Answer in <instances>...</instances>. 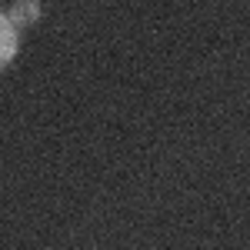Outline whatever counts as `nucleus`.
I'll return each instance as SVG.
<instances>
[{"label": "nucleus", "instance_id": "f03ea898", "mask_svg": "<svg viewBox=\"0 0 250 250\" xmlns=\"http://www.w3.org/2000/svg\"><path fill=\"white\" fill-rule=\"evenodd\" d=\"M7 17L14 20V27H17V30H23V27H27L30 20H37V17H40V7H37V0H27V3H17V7H14V10H10Z\"/></svg>", "mask_w": 250, "mask_h": 250}, {"label": "nucleus", "instance_id": "f257e3e1", "mask_svg": "<svg viewBox=\"0 0 250 250\" xmlns=\"http://www.w3.org/2000/svg\"><path fill=\"white\" fill-rule=\"evenodd\" d=\"M20 50V30L7 14H0V70H7Z\"/></svg>", "mask_w": 250, "mask_h": 250}]
</instances>
